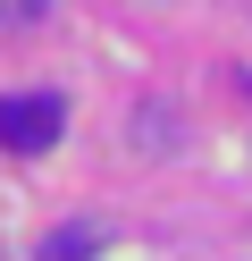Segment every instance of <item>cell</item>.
Returning <instances> with one entry per match:
<instances>
[{
  "instance_id": "6da1fadb",
  "label": "cell",
  "mask_w": 252,
  "mask_h": 261,
  "mask_svg": "<svg viewBox=\"0 0 252 261\" xmlns=\"http://www.w3.org/2000/svg\"><path fill=\"white\" fill-rule=\"evenodd\" d=\"M59 126H67V110L50 101V93H9V101H0V143H9V152H50Z\"/></svg>"
},
{
  "instance_id": "7a4b0ae2",
  "label": "cell",
  "mask_w": 252,
  "mask_h": 261,
  "mask_svg": "<svg viewBox=\"0 0 252 261\" xmlns=\"http://www.w3.org/2000/svg\"><path fill=\"white\" fill-rule=\"evenodd\" d=\"M93 253H101V227H84V219H76V227H59V236H50L34 261H93Z\"/></svg>"
},
{
  "instance_id": "3957f363",
  "label": "cell",
  "mask_w": 252,
  "mask_h": 261,
  "mask_svg": "<svg viewBox=\"0 0 252 261\" xmlns=\"http://www.w3.org/2000/svg\"><path fill=\"white\" fill-rule=\"evenodd\" d=\"M42 9H50V0H0V25H34Z\"/></svg>"
}]
</instances>
